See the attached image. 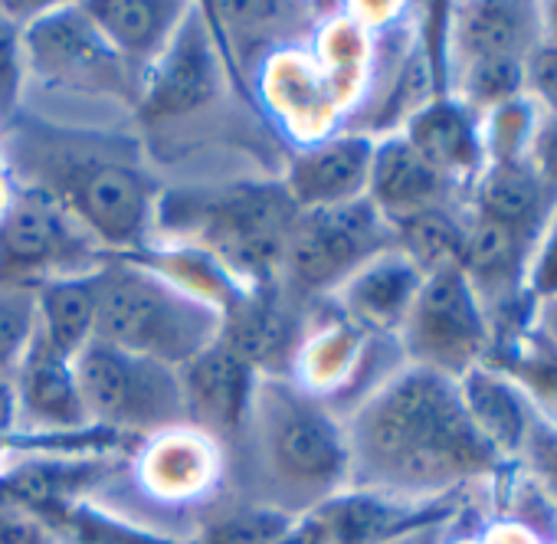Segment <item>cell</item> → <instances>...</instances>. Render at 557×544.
Listing matches in <instances>:
<instances>
[{"instance_id":"cell-17","label":"cell","mask_w":557,"mask_h":544,"mask_svg":"<svg viewBox=\"0 0 557 544\" xmlns=\"http://www.w3.org/2000/svg\"><path fill=\"white\" fill-rule=\"evenodd\" d=\"M420 286L423 272L397 246H391L368 259L348 283H342L335 299L342 319L358 332L374 338H397Z\"/></svg>"},{"instance_id":"cell-24","label":"cell","mask_w":557,"mask_h":544,"mask_svg":"<svg viewBox=\"0 0 557 544\" xmlns=\"http://www.w3.org/2000/svg\"><path fill=\"white\" fill-rule=\"evenodd\" d=\"M96 272L57 280L37 289V322H40L37 335L47 348H53L70 361L96 338V309H99Z\"/></svg>"},{"instance_id":"cell-2","label":"cell","mask_w":557,"mask_h":544,"mask_svg":"<svg viewBox=\"0 0 557 544\" xmlns=\"http://www.w3.org/2000/svg\"><path fill=\"white\" fill-rule=\"evenodd\" d=\"M0 168H14L24 187L50 194L109 256L148 246L161 190L128 138L14 122L0 135Z\"/></svg>"},{"instance_id":"cell-34","label":"cell","mask_w":557,"mask_h":544,"mask_svg":"<svg viewBox=\"0 0 557 544\" xmlns=\"http://www.w3.org/2000/svg\"><path fill=\"white\" fill-rule=\"evenodd\" d=\"M0 544H60V541L37 515L0 505Z\"/></svg>"},{"instance_id":"cell-3","label":"cell","mask_w":557,"mask_h":544,"mask_svg":"<svg viewBox=\"0 0 557 544\" xmlns=\"http://www.w3.org/2000/svg\"><path fill=\"white\" fill-rule=\"evenodd\" d=\"M269 505L306 515L351 489L348 430L338 410L296 384V378H259L249 423Z\"/></svg>"},{"instance_id":"cell-10","label":"cell","mask_w":557,"mask_h":544,"mask_svg":"<svg viewBox=\"0 0 557 544\" xmlns=\"http://www.w3.org/2000/svg\"><path fill=\"white\" fill-rule=\"evenodd\" d=\"M391 246L394 230L368 197L342 207L299 210L286 246L283 280L302 296L338 293L368 259Z\"/></svg>"},{"instance_id":"cell-26","label":"cell","mask_w":557,"mask_h":544,"mask_svg":"<svg viewBox=\"0 0 557 544\" xmlns=\"http://www.w3.org/2000/svg\"><path fill=\"white\" fill-rule=\"evenodd\" d=\"M40 521H47V528L57 534L60 544H184L177 537L148 531V528L132 524L112 511H102V508L89 505L86 498L60 505V508L47 511Z\"/></svg>"},{"instance_id":"cell-19","label":"cell","mask_w":557,"mask_h":544,"mask_svg":"<svg viewBox=\"0 0 557 544\" xmlns=\"http://www.w3.org/2000/svg\"><path fill=\"white\" fill-rule=\"evenodd\" d=\"M11 381L17 397V423L24 420L30 433H73L92 426L83 407L73 361L47 348L40 335L34 338Z\"/></svg>"},{"instance_id":"cell-21","label":"cell","mask_w":557,"mask_h":544,"mask_svg":"<svg viewBox=\"0 0 557 544\" xmlns=\"http://www.w3.org/2000/svg\"><path fill=\"white\" fill-rule=\"evenodd\" d=\"M138 479L158 498H194L216 482L220 443L194 426H174L141 440Z\"/></svg>"},{"instance_id":"cell-37","label":"cell","mask_w":557,"mask_h":544,"mask_svg":"<svg viewBox=\"0 0 557 544\" xmlns=\"http://www.w3.org/2000/svg\"><path fill=\"white\" fill-rule=\"evenodd\" d=\"M528 335H531L541 348H547V351L557 355V296H554V299H544V302H534Z\"/></svg>"},{"instance_id":"cell-6","label":"cell","mask_w":557,"mask_h":544,"mask_svg":"<svg viewBox=\"0 0 557 544\" xmlns=\"http://www.w3.org/2000/svg\"><path fill=\"white\" fill-rule=\"evenodd\" d=\"M544 37L541 4L479 0V4L449 8L446 92L479 115L521 96V66Z\"/></svg>"},{"instance_id":"cell-28","label":"cell","mask_w":557,"mask_h":544,"mask_svg":"<svg viewBox=\"0 0 557 544\" xmlns=\"http://www.w3.org/2000/svg\"><path fill=\"white\" fill-rule=\"evenodd\" d=\"M541 112L524 99L515 96L482 115V141H485V164H508L528 161L531 141L537 132Z\"/></svg>"},{"instance_id":"cell-7","label":"cell","mask_w":557,"mask_h":544,"mask_svg":"<svg viewBox=\"0 0 557 544\" xmlns=\"http://www.w3.org/2000/svg\"><path fill=\"white\" fill-rule=\"evenodd\" d=\"M73 371L92 426L148 440L187 423L181 374L174 368L92 338L73 358Z\"/></svg>"},{"instance_id":"cell-38","label":"cell","mask_w":557,"mask_h":544,"mask_svg":"<svg viewBox=\"0 0 557 544\" xmlns=\"http://www.w3.org/2000/svg\"><path fill=\"white\" fill-rule=\"evenodd\" d=\"M17 430V397H14V381L0 378V433Z\"/></svg>"},{"instance_id":"cell-11","label":"cell","mask_w":557,"mask_h":544,"mask_svg":"<svg viewBox=\"0 0 557 544\" xmlns=\"http://www.w3.org/2000/svg\"><path fill=\"white\" fill-rule=\"evenodd\" d=\"M27 73L47 86L138 102V79L109 47L83 4H50L24 27Z\"/></svg>"},{"instance_id":"cell-23","label":"cell","mask_w":557,"mask_h":544,"mask_svg":"<svg viewBox=\"0 0 557 544\" xmlns=\"http://www.w3.org/2000/svg\"><path fill=\"white\" fill-rule=\"evenodd\" d=\"M462 404L479 426V433L492 443V449L508 462L521 456V446L528 440L534 410L528 394L498 368L479 364L469 374L459 378Z\"/></svg>"},{"instance_id":"cell-5","label":"cell","mask_w":557,"mask_h":544,"mask_svg":"<svg viewBox=\"0 0 557 544\" xmlns=\"http://www.w3.org/2000/svg\"><path fill=\"white\" fill-rule=\"evenodd\" d=\"M96 289V338L128 355L181 371L220 338L216 306L128 256H109L99 265Z\"/></svg>"},{"instance_id":"cell-27","label":"cell","mask_w":557,"mask_h":544,"mask_svg":"<svg viewBox=\"0 0 557 544\" xmlns=\"http://www.w3.org/2000/svg\"><path fill=\"white\" fill-rule=\"evenodd\" d=\"M299 515H289L269 502L259 505H236L220 515H213L194 544H275L283 537Z\"/></svg>"},{"instance_id":"cell-30","label":"cell","mask_w":557,"mask_h":544,"mask_svg":"<svg viewBox=\"0 0 557 544\" xmlns=\"http://www.w3.org/2000/svg\"><path fill=\"white\" fill-rule=\"evenodd\" d=\"M27 53H24V24L11 17L0 4V135L17 122L21 92L27 79Z\"/></svg>"},{"instance_id":"cell-12","label":"cell","mask_w":557,"mask_h":544,"mask_svg":"<svg viewBox=\"0 0 557 544\" xmlns=\"http://www.w3.org/2000/svg\"><path fill=\"white\" fill-rule=\"evenodd\" d=\"M226 63L213 14L194 8L184 14L158 60L148 66L138 86V115L145 122H174L200 112L220 92Z\"/></svg>"},{"instance_id":"cell-22","label":"cell","mask_w":557,"mask_h":544,"mask_svg":"<svg viewBox=\"0 0 557 544\" xmlns=\"http://www.w3.org/2000/svg\"><path fill=\"white\" fill-rule=\"evenodd\" d=\"M466 207L482 220L541 233L557 207V190L544 184L531 158L508 161V164H485L466 197Z\"/></svg>"},{"instance_id":"cell-1","label":"cell","mask_w":557,"mask_h":544,"mask_svg":"<svg viewBox=\"0 0 557 544\" xmlns=\"http://www.w3.org/2000/svg\"><path fill=\"white\" fill-rule=\"evenodd\" d=\"M351 489L400 505L462 498L505 459L472 423L459 381L404 364L348 417Z\"/></svg>"},{"instance_id":"cell-25","label":"cell","mask_w":557,"mask_h":544,"mask_svg":"<svg viewBox=\"0 0 557 544\" xmlns=\"http://www.w3.org/2000/svg\"><path fill=\"white\" fill-rule=\"evenodd\" d=\"M466 203H446L423 213H413L400 223H394V246L423 272H440L462 265V246H466Z\"/></svg>"},{"instance_id":"cell-36","label":"cell","mask_w":557,"mask_h":544,"mask_svg":"<svg viewBox=\"0 0 557 544\" xmlns=\"http://www.w3.org/2000/svg\"><path fill=\"white\" fill-rule=\"evenodd\" d=\"M459 518V508H449V511H440L394 537H387L384 544H449L453 541V524Z\"/></svg>"},{"instance_id":"cell-15","label":"cell","mask_w":557,"mask_h":544,"mask_svg":"<svg viewBox=\"0 0 557 544\" xmlns=\"http://www.w3.org/2000/svg\"><path fill=\"white\" fill-rule=\"evenodd\" d=\"M374 135L345 132L293 154L283 187L299 210L342 207L368 197Z\"/></svg>"},{"instance_id":"cell-8","label":"cell","mask_w":557,"mask_h":544,"mask_svg":"<svg viewBox=\"0 0 557 544\" xmlns=\"http://www.w3.org/2000/svg\"><path fill=\"white\" fill-rule=\"evenodd\" d=\"M109 249L50 194L14 187L0 213V286L44 289L57 280L89 276Z\"/></svg>"},{"instance_id":"cell-9","label":"cell","mask_w":557,"mask_h":544,"mask_svg":"<svg viewBox=\"0 0 557 544\" xmlns=\"http://www.w3.org/2000/svg\"><path fill=\"white\" fill-rule=\"evenodd\" d=\"M397 348L407 364L453 381L485 364L492 332L469 280L462 276V265L423 276V286L397 332Z\"/></svg>"},{"instance_id":"cell-18","label":"cell","mask_w":557,"mask_h":544,"mask_svg":"<svg viewBox=\"0 0 557 544\" xmlns=\"http://www.w3.org/2000/svg\"><path fill=\"white\" fill-rule=\"evenodd\" d=\"M368 200L391 226L433 207L466 203V197L443 181L400 132L374 138Z\"/></svg>"},{"instance_id":"cell-20","label":"cell","mask_w":557,"mask_h":544,"mask_svg":"<svg viewBox=\"0 0 557 544\" xmlns=\"http://www.w3.org/2000/svg\"><path fill=\"white\" fill-rule=\"evenodd\" d=\"M83 11L141 86V76L158 60L190 4H177V0H86Z\"/></svg>"},{"instance_id":"cell-33","label":"cell","mask_w":557,"mask_h":544,"mask_svg":"<svg viewBox=\"0 0 557 544\" xmlns=\"http://www.w3.org/2000/svg\"><path fill=\"white\" fill-rule=\"evenodd\" d=\"M554 296H557V207L547 217V223L534 243L531 262H528V299L544 302Z\"/></svg>"},{"instance_id":"cell-32","label":"cell","mask_w":557,"mask_h":544,"mask_svg":"<svg viewBox=\"0 0 557 544\" xmlns=\"http://www.w3.org/2000/svg\"><path fill=\"white\" fill-rule=\"evenodd\" d=\"M521 96L544 119H557V44L550 37H544L521 66Z\"/></svg>"},{"instance_id":"cell-29","label":"cell","mask_w":557,"mask_h":544,"mask_svg":"<svg viewBox=\"0 0 557 544\" xmlns=\"http://www.w3.org/2000/svg\"><path fill=\"white\" fill-rule=\"evenodd\" d=\"M37 293L0 286V378H14L37 338Z\"/></svg>"},{"instance_id":"cell-31","label":"cell","mask_w":557,"mask_h":544,"mask_svg":"<svg viewBox=\"0 0 557 544\" xmlns=\"http://www.w3.org/2000/svg\"><path fill=\"white\" fill-rule=\"evenodd\" d=\"M518 459H521L528 479L534 482V489L544 495V502L550 505V511L557 518V426L534 413L528 440H524Z\"/></svg>"},{"instance_id":"cell-13","label":"cell","mask_w":557,"mask_h":544,"mask_svg":"<svg viewBox=\"0 0 557 544\" xmlns=\"http://www.w3.org/2000/svg\"><path fill=\"white\" fill-rule=\"evenodd\" d=\"M187 426L200 430L213 443L233 440L246 430L252 397L259 387V371L230 351L220 338L187 361L181 371Z\"/></svg>"},{"instance_id":"cell-35","label":"cell","mask_w":557,"mask_h":544,"mask_svg":"<svg viewBox=\"0 0 557 544\" xmlns=\"http://www.w3.org/2000/svg\"><path fill=\"white\" fill-rule=\"evenodd\" d=\"M528 158H531L534 171L544 177V184L550 190H557V119H544L541 115Z\"/></svg>"},{"instance_id":"cell-4","label":"cell","mask_w":557,"mask_h":544,"mask_svg":"<svg viewBox=\"0 0 557 544\" xmlns=\"http://www.w3.org/2000/svg\"><path fill=\"white\" fill-rule=\"evenodd\" d=\"M299 207L283 181L161 194L158 226L216 259L243 289L283 286L286 246Z\"/></svg>"},{"instance_id":"cell-16","label":"cell","mask_w":557,"mask_h":544,"mask_svg":"<svg viewBox=\"0 0 557 544\" xmlns=\"http://www.w3.org/2000/svg\"><path fill=\"white\" fill-rule=\"evenodd\" d=\"M400 135L423 154V161L449 181L462 197H469L475 177L485 168L482 115L456 96H436L417 109Z\"/></svg>"},{"instance_id":"cell-14","label":"cell","mask_w":557,"mask_h":544,"mask_svg":"<svg viewBox=\"0 0 557 544\" xmlns=\"http://www.w3.org/2000/svg\"><path fill=\"white\" fill-rule=\"evenodd\" d=\"M220 342L249 361L259 378H293L302 332L296 309L283 296V286L243 289L223 309Z\"/></svg>"}]
</instances>
